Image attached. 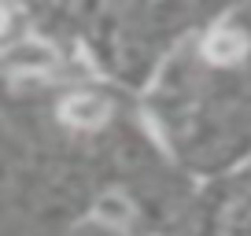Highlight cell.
I'll return each instance as SVG.
<instances>
[{
    "label": "cell",
    "instance_id": "cell-1",
    "mask_svg": "<svg viewBox=\"0 0 251 236\" xmlns=\"http://www.w3.org/2000/svg\"><path fill=\"white\" fill-rule=\"evenodd\" d=\"M59 115H63V122H67V126L96 129V126H103V122H107L111 103L103 100L100 93H74V96H67V100H63Z\"/></svg>",
    "mask_w": 251,
    "mask_h": 236
},
{
    "label": "cell",
    "instance_id": "cell-2",
    "mask_svg": "<svg viewBox=\"0 0 251 236\" xmlns=\"http://www.w3.org/2000/svg\"><path fill=\"white\" fill-rule=\"evenodd\" d=\"M244 52H248V37H244L240 30H229V26H218V30L203 41V55L211 63H236Z\"/></svg>",
    "mask_w": 251,
    "mask_h": 236
},
{
    "label": "cell",
    "instance_id": "cell-3",
    "mask_svg": "<svg viewBox=\"0 0 251 236\" xmlns=\"http://www.w3.org/2000/svg\"><path fill=\"white\" fill-rule=\"evenodd\" d=\"M8 59H11V67H26V71H45V67H52L55 55L48 52V48H41V45H23V48H15Z\"/></svg>",
    "mask_w": 251,
    "mask_h": 236
},
{
    "label": "cell",
    "instance_id": "cell-4",
    "mask_svg": "<svg viewBox=\"0 0 251 236\" xmlns=\"http://www.w3.org/2000/svg\"><path fill=\"white\" fill-rule=\"evenodd\" d=\"M100 218H107V221H126V218H129V207H126L122 199L107 196V199L100 203Z\"/></svg>",
    "mask_w": 251,
    "mask_h": 236
},
{
    "label": "cell",
    "instance_id": "cell-5",
    "mask_svg": "<svg viewBox=\"0 0 251 236\" xmlns=\"http://www.w3.org/2000/svg\"><path fill=\"white\" fill-rule=\"evenodd\" d=\"M8 30V8H4V4H0V33Z\"/></svg>",
    "mask_w": 251,
    "mask_h": 236
}]
</instances>
